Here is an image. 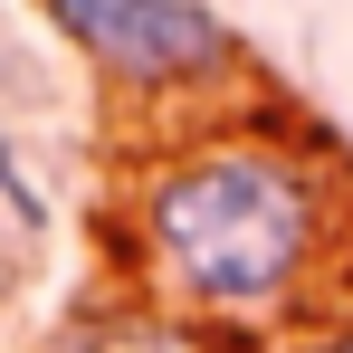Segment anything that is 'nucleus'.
<instances>
[{
  "instance_id": "1",
  "label": "nucleus",
  "mask_w": 353,
  "mask_h": 353,
  "mask_svg": "<svg viewBox=\"0 0 353 353\" xmlns=\"http://www.w3.org/2000/svg\"><path fill=\"white\" fill-rule=\"evenodd\" d=\"M134 248L172 315L210 334L315 325L353 277V220L334 163L287 134H191L134 201Z\"/></svg>"
},
{
  "instance_id": "2",
  "label": "nucleus",
  "mask_w": 353,
  "mask_h": 353,
  "mask_svg": "<svg viewBox=\"0 0 353 353\" xmlns=\"http://www.w3.org/2000/svg\"><path fill=\"white\" fill-rule=\"evenodd\" d=\"M67 39L105 67L115 86L172 96V86H210L239 67V39L210 0H48Z\"/></svg>"
},
{
  "instance_id": "3",
  "label": "nucleus",
  "mask_w": 353,
  "mask_h": 353,
  "mask_svg": "<svg viewBox=\"0 0 353 353\" xmlns=\"http://www.w3.org/2000/svg\"><path fill=\"white\" fill-rule=\"evenodd\" d=\"M67 353H230L210 325H191V315H172L163 296L153 305H115V315H86L77 334H67Z\"/></svg>"
},
{
  "instance_id": "4",
  "label": "nucleus",
  "mask_w": 353,
  "mask_h": 353,
  "mask_svg": "<svg viewBox=\"0 0 353 353\" xmlns=\"http://www.w3.org/2000/svg\"><path fill=\"white\" fill-rule=\"evenodd\" d=\"M287 353H353V315H334V325H315V334H296Z\"/></svg>"
}]
</instances>
